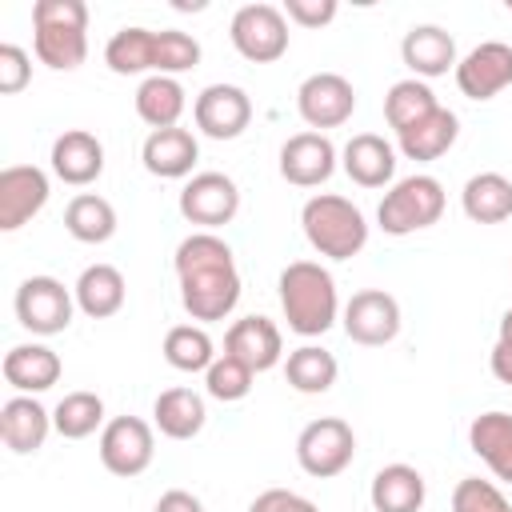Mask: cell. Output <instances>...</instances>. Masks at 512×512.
<instances>
[{
	"label": "cell",
	"mask_w": 512,
	"mask_h": 512,
	"mask_svg": "<svg viewBox=\"0 0 512 512\" xmlns=\"http://www.w3.org/2000/svg\"><path fill=\"white\" fill-rule=\"evenodd\" d=\"M280 308L296 336H324L340 316L336 280L316 260H292L280 272Z\"/></svg>",
	"instance_id": "obj_1"
},
{
	"label": "cell",
	"mask_w": 512,
	"mask_h": 512,
	"mask_svg": "<svg viewBox=\"0 0 512 512\" xmlns=\"http://www.w3.org/2000/svg\"><path fill=\"white\" fill-rule=\"evenodd\" d=\"M32 48L36 60L72 72L88 56V4L84 0H36L32 4Z\"/></svg>",
	"instance_id": "obj_2"
},
{
	"label": "cell",
	"mask_w": 512,
	"mask_h": 512,
	"mask_svg": "<svg viewBox=\"0 0 512 512\" xmlns=\"http://www.w3.org/2000/svg\"><path fill=\"white\" fill-rule=\"evenodd\" d=\"M300 228H304L308 244L320 256H328V260H352L368 244V220H364V212L348 196H336V192H320V196L304 200Z\"/></svg>",
	"instance_id": "obj_3"
},
{
	"label": "cell",
	"mask_w": 512,
	"mask_h": 512,
	"mask_svg": "<svg viewBox=\"0 0 512 512\" xmlns=\"http://www.w3.org/2000/svg\"><path fill=\"white\" fill-rule=\"evenodd\" d=\"M440 216H444V184L428 172H412V176L396 180L376 208V220L388 236H408V232L432 228Z\"/></svg>",
	"instance_id": "obj_4"
},
{
	"label": "cell",
	"mask_w": 512,
	"mask_h": 512,
	"mask_svg": "<svg viewBox=\"0 0 512 512\" xmlns=\"http://www.w3.org/2000/svg\"><path fill=\"white\" fill-rule=\"evenodd\" d=\"M352 456H356V432L340 416H320L304 424L296 436V464L316 480L340 476L352 464Z\"/></svg>",
	"instance_id": "obj_5"
},
{
	"label": "cell",
	"mask_w": 512,
	"mask_h": 512,
	"mask_svg": "<svg viewBox=\"0 0 512 512\" xmlns=\"http://www.w3.org/2000/svg\"><path fill=\"white\" fill-rule=\"evenodd\" d=\"M232 48L252 64H272L288 52V16L276 4H244L228 24Z\"/></svg>",
	"instance_id": "obj_6"
},
{
	"label": "cell",
	"mask_w": 512,
	"mask_h": 512,
	"mask_svg": "<svg viewBox=\"0 0 512 512\" xmlns=\"http://www.w3.org/2000/svg\"><path fill=\"white\" fill-rule=\"evenodd\" d=\"M16 320L20 328H28L32 336H56L72 324L76 312V296L56 280V276H28L16 288Z\"/></svg>",
	"instance_id": "obj_7"
},
{
	"label": "cell",
	"mask_w": 512,
	"mask_h": 512,
	"mask_svg": "<svg viewBox=\"0 0 512 512\" xmlns=\"http://www.w3.org/2000/svg\"><path fill=\"white\" fill-rule=\"evenodd\" d=\"M176 204H180V216L188 224H200L204 232H212V228L236 220V212H240V188L224 172H196L180 188V200Z\"/></svg>",
	"instance_id": "obj_8"
},
{
	"label": "cell",
	"mask_w": 512,
	"mask_h": 512,
	"mask_svg": "<svg viewBox=\"0 0 512 512\" xmlns=\"http://www.w3.org/2000/svg\"><path fill=\"white\" fill-rule=\"evenodd\" d=\"M156 456L152 424L140 416H116L100 428V464L112 476H140Z\"/></svg>",
	"instance_id": "obj_9"
},
{
	"label": "cell",
	"mask_w": 512,
	"mask_h": 512,
	"mask_svg": "<svg viewBox=\"0 0 512 512\" xmlns=\"http://www.w3.org/2000/svg\"><path fill=\"white\" fill-rule=\"evenodd\" d=\"M180 304L192 320H224L232 316V308L240 304V272L236 264H220V268H200L180 276Z\"/></svg>",
	"instance_id": "obj_10"
},
{
	"label": "cell",
	"mask_w": 512,
	"mask_h": 512,
	"mask_svg": "<svg viewBox=\"0 0 512 512\" xmlns=\"http://www.w3.org/2000/svg\"><path fill=\"white\" fill-rule=\"evenodd\" d=\"M340 324H344V332H348L352 344L380 348V344L396 340V332H400V304L384 288H360L344 304Z\"/></svg>",
	"instance_id": "obj_11"
},
{
	"label": "cell",
	"mask_w": 512,
	"mask_h": 512,
	"mask_svg": "<svg viewBox=\"0 0 512 512\" xmlns=\"http://www.w3.org/2000/svg\"><path fill=\"white\" fill-rule=\"evenodd\" d=\"M296 112L308 128H340L356 112V88L340 72H312L296 88Z\"/></svg>",
	"instance_id": "obj_12"
},
{
	"label": "cell",
	"mask_w": 512,
	"mask_h": 512,
	"mask_svg": "<svg viewBox=\"0 0 512 512\" xmlns=\"http://www.w3.org/2000/svg\"><path fill=\"white\" fill-rule=\"evenodd\" d=\"M192 120L212 140H236L252 124V100L240 84H208L192 104Z\"/></svg>",
	"instance_id": "obj_13"
},
{
	"label": "cell",
	"mask_w": 512,
	"mask_h": 512,
	"mask_svg": "<svg viewBox=\"0 0 512 512\" xmlns=\"http://www.w3.org/2000/svg\"><path fill=\"white\" fill-rule=\"evenodd\" d=\"M52 196L44 168L36 164H8L0 172V232L24 228Z\"/></svg>",
	"instance_id": "obj_14"
},
{
	"label": "cell",
	"mask_w": 512,
	"mask_h": 512,
	"mask_svg": "<svg viewBox=\"0 0 512 512\" xmlns=\"http://www.w3.org/2000/svg\"><path fill=\"white\" fill-rule=\"evenodd\" d=\"M512 84V44L484 40L464 60H456V88L468 100H492Z\"/></svg>",
	"instance_id": "obj_15"
},
{
	"label": "cell",
	"mask_w": 512,
	"mask_h": 512,
	"mask_svg": "<svg viewBox=\"0 0 512 512\" xmlns=\"http://www.w3.org/2000/svg\"><path fill=\"white\" fill-rule=\"evenodd\" d=\"M336 144L324 132H296L280 144V176L296 188H320L336 172Z\"/></svg>",
	"instance_id": "obj_16"
},
{
	"label": "cell",
	"mask_w": 512,
	"mask_h": 512,
	"mask_svg": "<svg viewBox=\"0 0 512 512\" xmlns=\"http://www.w3.org/2000/svg\"><path fill=\"white\" fill-rule=\"evenodd\" d=\"M224 352L248 364L252 372H268L284 360V336L268 316H240L224 332Z\"/></svg>",
	"instance_id": "obj_17"
},
{
	"label": "cell",
	"mask_w": 512,
	"mask_h": 512,
	"mask_svg": "<svg viewBox=\"0 0 512 512\" xmlns=\"http://www.w3.org/2000/svg\"><path fill=\"white\" fill-rule=\"evenodd\" d=\"M400 60L416 80L448 76V68L456 72V40L440 24H416L400 40Z\"/></svg>",
	"instance_id": "obj_18"
},
{
	"label": "cell",
	"mask_w": 512,
	"mask_h": 512,
	"mask_svg": "<svg viewBox=\"0 0 512 512\" xmlns=\"http://www.w3.org/2000/svg\"><path fill=\"white\" fill-rule=\"evenodd\" d=\"M48 432H52V412L36 396L4 400V408H0V440H4L8 452H16V456L40 452Z\"/></svg>",
	"instance_id": "obj_19"
},
{
	"label": "cell",
	"mask_w": 512,
	"mask_h": 512,
	"mask_svg": "<svg viewBox=\"0 0 512 512\" xmlns=\"http://www.w3.org/2000/svg\"><path fill=\"white\" fill-rule=\"evenodd\" d=\"M48 160H52V172L64 184L84 188L104 172V144L84 128H68V132H60L52 140V156Z\"/></svg>",
	"instance_id": "obj_20"
},
{
	"label": "cell",
	"mask_w": 512,
	"mask_h": 512,
	"mask_svg": "<svg viewBox=\"0 0 512 512\" xmlns=\"http://www.w3.org/2000/svg\"><path fill=\"white\" fill-rule=\"evenodd\" d=\"M140 160L160 180H184V176H192V168L200 160V144L188 128H160V132H148Z\"/></svg>",
	"instance_id": "obj_21"
},
{
	"label": "cell",
	"mask_w": 512,
	"mask_h": 512,
	"mask_svg": "<svg viewBox=\"0 0 512 512\" xmlns=\"http://www.w3.org/2000/svg\"><path fill=\"white\" fill-rule=\"evenodd\" d=\"M340 164H344V172H348L352 184H360V188H384L396 176V148L384 136H376V132H356L344 144Z\"/></svg>",
	"instance_id": "obj_22"
},
{
	"label": "cell",
	"mask_w": 512,
	"mask_h": 512,
	"mask_svg": "<svg viewBox=\"0 0 512 512\" xmlns=\"http://www.w3.org/2000/svg\"><path fill=\"white\" fill-rule=\"evenodd\" d=\"M0 372L20 396H36V392H48L60 380L64 364L48 344H16V348L4 352Z\"/></svg>",
	"instance_id": "obj_23"
},
{
	"label": "cell",
	"mask_w": 512,
	"mask_h": 512,
	"mask_svg": "<svg viewBox=\"0 0 512 512\" xmlns=\"http://www.w3.org/2000/svg\"><path fill=\"white\" fill-rule=\"evenodd\" d=\"M468 448L492 468L496 480L512 484V416L508 412H480L468 424Z\"/></svg>",
	"instance_id": "obj_24"
},
{
	"label": "cell",
	"mask_w": 512,
	"mask_h": 512,
	"mask_svg": "<svg viewBox=\"0 0 512 512\" xmlns=\"http://www.w3.org/2000/svg\"><path fill=\"white\" fill-rule=\"evenodd\" d=\"M124 276H120V268H112V264H88L80 276H76V284H72V296H76V308L84 312V316H92V320H108V316H116L120 308H124Z\"/></svg>",
	"instance_id": "obj_25"
},
{
	"label": "cell",
	"mask_w": 512,
	"mask_h": 512,
	"mask_svg": "<svg viewBox=\"0 0 512 512\" xmlns=\"http://www.w3.org/2000/svg\"><path fill=\"white\" fill-rule=\"evenodd\" d=\"M424 496H428L424 476L412 464H384L368 488V500L376 512H420Z\"/></svg>",
	"instance_id": "obj_26"
},
{
	"label": "cell",
	"mask_w": 512,
	"mask_h": 512,
	"mask_svg": "<svg viewBox=\"0 0 512 512\" xmlns=\"http://www.w3.org/2000/svg\"><path fill=\"white\" fill-rule=\"evenodd\" d=\"M188 108V92L176 76H144L136 88V116L160 132V128H180V116Z\"/></svg>",
	"instance_id": "obj_27"
},
{
	"label": "cell",
	"mask_w": 512,
	"mask_h": 512,
	"mask_svg": "<svg viewBox=\"0 0 512 512\" xmlns=\"http://www.w3.org/2000/svg\"><path fill=\"white\" fill-rule=\"evenodd\" d=\"M152 420H156L160 436L192 440V436H200V428L208 420V408H204V396L192 392V388H164L152 404Z\"/></svg>",
	"instance_id": "obj_28"
},
{
	"label": "cell",
	"mask_w": 512,
	"mask_h": 512,
	"mask_svg": "<svg viewBox=\"0 0 512 512\" xmlns=\"http://www.w3.org/2000/svg\"><path fill=\"white\" fill-rule=\"evenodd\" d=\"M460 204L472 224H504L512 216V180L500 172H476L464 184Z\"/></svg>",
	"instance_id": "obj_29"
},
{
	"label": "cell",
	"mask_w": 512,
	"mask_h": 512,
	"mask_svg": "<svg viewBox=\"0 0 512 512\" xmlns=\"http://www.w3.org/2000/svg\"><path fill=\"white\" fill-rule=\"evenodd\" d=\"M456 136H460V120H456V112H448V108H436L432 116H424V120H416L412 128H404L400 132V152L408 156V160H440L452 144H456Z\"/></svg>",
	"instance_id": "obj_30"
},
{
	"label": "cell",
	"mask_w": 512,
	"mask_h": 512,
	"mask_svg": "<svg viewBox=\"0 0 512 512\" xmlns=\"http://www.w3.org/2000/svg\"><path fill=\"white\" fill-rule=\"evenodd\" d=\"M64 228L80 244H104L116 236V208L96 192H80L64 208Z\"/></svg>",
	"instance_id": "obj_31"
},
{
	"label": "cell",
	"mask_w": 512,
	"mask_h": 512,
	"mask_svg": "<svg viewBox=\"0 0 512 512\" xmlns=\"http://www.w3.org/2000/svg\"><path fill=\"white\" fill-rule=\"evenodd\" d=\"M336 372H340L336 356H332L328 348H320V344H300V348H292L288 360H284L288 384H292L296 392H304V396L328 392V388L336 384Z\"/></svg>",
	"instance_id": "obj_32"
},
{
	"label": "cell",
	"mask_w": 512,
	"mask_h": 512,
	"mask_svg": "<svg viewBox=\"0 0 512 512\" xmlns=\"http://www.w3.org/2000/svg\"><path fill=\"white\" fill-rule=\"evenodd\" d=\"M104 64L116 76H140V72L156 76V32H148V28H120L104 44Z\"/></svg>",
	"instance_id": "obj_33"
},
{
	"label": "cell",
	"mask_w": 512,
	"mask_h": 512,
	"mask_svg": "<svg viewBox=\"0 0 512 512\" xmlns=\"http://www.w3.org/2000/svg\"><path fill=\"white\" fill-rule=\"evenodd\" d=\"M436 108H440V104H436V92L428 88V80H416V76L396 80V84L388 88V96H384V120L396 128V136H400L404 128H412L416 120L432 116Z\"/></svg>",
	"instance_id": "obj_34"
},
{
	"label": "cell",
	"mask_w": 512,
	"mask_h": 512,
	"mask_svg": "<svg viewBox=\"0 0 512 512\" xmlns=\"http://www.w3.org/2000/svg\"><path fill=\"white\" fill-rule=\"evenodd\" d=\"M164 360H168L176 372H208L212 360H216L212 336H208L200 324H176V328H168V336H164Z\"/></svg>",
	"instance_id": "obj_35"
},
{
	"label": "cell",
	"mask_w": 512,
	"mask_h": 512,
	"mask_svg": "<svg viewBox=\"0 0 512 512\" xmlns=\"http://www.w3.org/2000/svg\"><path fill=\"white\" fill-rule=\"evenodd\" d=\"M104 424V400L96 392H68L56 408H52V428L64 440H84Z\"/></svg>",
	"instance_id": "obj_36"
},
{
	"label": "cell",
	"mask_w": 512,
	"mask_h": 512,
	"mask_svg": "<svg viewBox=\"0 0 512 512\" xmlns=\"http://www.w3.org/2000/svg\"><path fill=\"white\" fill-rule=\"evenodd\" d=\"M176 276H188V272H200V268H220V264H236L232 260V248L216 236V232H192L176 244Z\"/></svg>",
	"instance_id": "obj_37"
},
{
	"label": "cell",
	"mask_w": 512,
	"mask_h": 512,
	"mask_svg": "<svg viewBox=\"0 0 512 512\" xmlns=\"http://www.w3.org/2000/svg\"><path fill=\"white\" fill-rule=\"evenodd\" d=\"M252 380H256V372L248 368V364H240L236 356H216L212 360V368L204 372V388H208V396L212 400H224V404H236V400H244L248 392H252Z\"/></svg>",
	"instance_id": "obj_38"
},
{
	"label": "cell",
	"mask_w": 512,
	"mask_h": 512,
	"mask_svg": "<svg viewBox=\"0 0 512 512\" xmlns=\"http://www.w3.org/2000/svg\"><path fill=\"white\" fill-rule=\"evenodd\" d=\"M200 64V40L180 28L156 32V76H180Z\"/></svg>",
	"instance_id": "obj_39"
},
{
	"label": "cell",
	"mask_w": 512,
	"mask_h": 512,
	"mask_svg": "<svg viewBox=\"0 0 512 512\" xmlns=\"http://www.w3.org/2000/svg\"><path fill=\"white\" fill-rule=\"evenodd\" d=\"M452 512H512V504H508V496L492 480L464 476L452 488Z\"/></svg>",
	"instance_id": "obj_40"
},
{
	"label": "cell",
	"mask_w": 512,
	"mask_h": 512,
	"mask_svg": "<svg viewBox=\"0 0 512 512\" xmlns=\"http://www.w3.org/2000/svg\"><path fill=\"white\" fill-rule=\"evenodd\" d=\"M32 80V60L20 44H0V92L16 96L20 88H28Z\"/></svg>",
	"instance_id": "obj_41"
},
{
	"label": "cell",
	"mask_w": 512,
	"mask_h": 512,
	"mask_svg": "<svg viewBox=\"0 0 512 512\" xmlns=\"http://www.w3.org/2000/svg\"><path fill=\"white\" fill-rule=\"evenodd\" d=\"M336 0H284V16L300 28H324L336 20Z\"/></svg>",
	"instance_id": "obj_42"
},
{
	"label": "cell",
	"mask_w": 512,
	"mask_h": 512,
	"mask_svg": "<svg viewBox=\"0 0 512 512\" xmlns=\"http://www.w3.org/2000/svg\"><path fill=\"white\" fill-rule=\"evenodd\" d=\"M248 512H320V508L292 488H268L248 504Z\"/></svg>",
	"instance_id": "obj_43"
},
{
	"label": "cell",
	"mask_w": 512,
	"mask_h": 512,
	"mask_svg": "<svg viewBox=\"0 0 512 512\" xmlns=\"http://www.w3.org/2000/svg\"><path fill=\"white\" fill-rule=\"evenodd\" d=\"M488 368L500 384H512V340H496L488 352Z\"/></svg>",
	"instance_id": "obj_44"
},
{
	"label": "cell",
	"mask_w": 512,
	"mask_h": 512,
	"mask_svg": "<svg viewBox=\"0 0 512 512\" xmlns=\"http://www.w3.org/2000/svg\"><path fill=\"white\" fill-rule=\"evenodd\" d=\"M156 512H204V504H200L192 492H184V488H168V492L156 500Z\"/></svg>",
	"instance_id": "obj_45"
},
{
	"label": "cell",
	"mask_w": 512,
	"mask_h": 512,
	"mask_svg": "<svg viewBox=\"0 0 512 512\" xmlns=\"http://www.w3.org/2000/svg\"><path fill=\"white\" fill-rule=\"evenodd\" d=\"M496 340H512V308L500 316V336H496Z\"/></svg>",
	"instance_id": "obj_46"
},
{
	"label": "cell",
	"mask_w": 512,
	"mask_h": 512,
	"mask_svg": "<svg viewBox=\"0 0 512 512\" xmlns=\"http://www.w3.org/2000/svg\"><path fill=\"white\" fill-rule=\"evenodd\" d=\"M508 8H512V0H508Z\"/></svg>",
	"instance_id": "obj_47"
}]
</instances>
